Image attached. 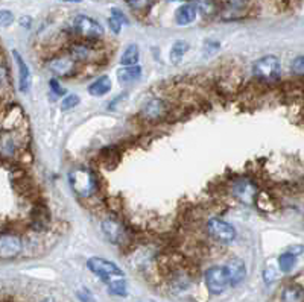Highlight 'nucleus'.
<instances>
[{
  "instance_id": "1",
  "label": "nucleus",
  "mask_w": 304,
  "mask_h": 302,
  "mask_svg": "<svg viewBox=\"0 0 304 302\" xmlns=\"http://www.w3.org/2000/svg\"><path fill=\"white\" fill-rule=\"evenodd\" d=\"M69 183L72 190L79 198H90L96 193L98 179L96 175L89 169H75L69 173Z\"/></svg>"
},
{
  "instance_id": "2",
  "label": "nucleus",
  "mask_w": 304,
  "mask_h": 302,
  "mask_svg": "<svg viewBox=\"0 0 304 302\" xmlns=\"http://www.w3.org/2000/svg\"><path fill=\"white\" fill-rule=\"evenodd\" d=\"M87 267L95 275H98L101 280H103L106 284L113 283L114 280L125 278L123 270H120L117 264H114L113 261H108L105 258H101V257H92V258H89Z\"/></svg>"
},
{
  "instance_id": "3",
  "label": "nucleus",
  "mask_w": 304,
  "mask_h": 302,
  "mask_svg": "<svg viewBox=\"0 0 304 302\" xmlns=\"http://www.w3.org/2000/svg\"><path fill=\"white\" fill-rule=\"evenodd\" d=\"M204 280L211 295H220L231 286V278L225 266H213L207 269Z\"/></svg>"
},
{
  "instance_id": "4",
  "label": "nucleus",
  "mask_w": 304,
  "mask_h": 302,
  "mask_svg": "<svg viewBox=\"0 0 304 302\" xmlns=\"http://www.w3.org/2000/svg\"><path fill=\"white\" fill-rule=\"evenodd\" d=\"M280 70H282V64L280 59L274 55H266L262 56L260 59H257L253 66V73L256 78H259L260 81L269 82V81H275L280 76Z\"/></svg>"
},
{
  "instance_id": "5",
  "label": "nucleus",
  "mask_w": 304,
  "mask_h": 302,
  "mask_svg": "<svg viewBox=\"0 0 304 302\" xmlns=\"http://www.w3.org/2000/svg\"><path fill=\"white\" fill-rule=\"evenodd\" d=\"M207 229L216 241H220L224 245H228L236 238L234 226L222 219H210L207 223Z\"/></svg>"
},
{
  "instance_id": "6",
  "label": "nucleus",
  "mask_w": 304,
  "mask_h": 302,
  "mask_svg": "<svg viewBox=\"0 0 304 302\" xmlns=\"http://www.w3.org/2000/svg\"><path fill=\"white\" fill-rule=\"evenodd\" d=\"M73 27L84 38L95 40V38H101L103 35V27L101 26V23H98L95 18L89 15H78L73 21Z\"/></svg>"
},
{
  "instance_id": "7",
  "label": "nucleus",
  "mask_w": 304,
  "mask_h": 302,
  "mask_svg": "<svg viewBox=\"0 0 304 302\" xmlns=\"http://www.w3.org/2000/svg\"><path fill=\"white\" fill-rule=\"evenodd\" d=\"M233 195L237 201H240L242 203L253 205L257 199L259 190H257L256 183H253L251 179L242 178V179H239L233 184Z\"/></svg>"
},
{
  "instance_id": "8",
  "label": "nucleus",
  "mask_w": 304,
  "mask_h": 302,
  "mask_svg": "<svg viewBox=\"0 0 304 302\" xmlns=\"http://www.w3.org/2000/svg\"><path fill=\"white\" fill-rule=\"evenodd\" d=\"M21 240L18 235L15 234H9V232H3L2 234V241H0V254L2 258H14L15 255H18L21 252Z\"/></svg>"
},
{
  "instance_id": "9",
  "label": "nucleus",
  "mask_w": 304,
  "mask_h": 302,
  "mask_svg": "<svg viewBox=\"0 0 304 302\" xmlns=\"http://www.w3.org/2000/svg\"><path fill=\"white\" fill-rule=\"evenodd\" d=\"M102 231H103L105 237L114 245H119L123 240V235H125L123 226L116 219H105L102 222Z\"/></svg>"
},
{
  "instance_id": "10",
  "label": "nucleus",
  "mask_w": 304,
  "mask_h": 302,
  "mask_svg": "<svg viewBox=\"0 0 304 302\" xmlns=\"http://www.w3.org/2000/svg\"><path fill=\"white\" fill-rule=\"evenodd\" d=\"M225 267H227V270L230 274L231 286H237V284H240L245 280V277H246V267H245V263L240 258H231L227 263Z\"/></svg>"
},
{
  "instance_id": "11",
  "label": "nucleus",
  "mask_w": 304,
  "mask_h": 302,
  "mask_svg": "<svg viewBox=\"0 0 304 302\" xmlns=\"http://www.w3.org/2000/svg\"><path fill=\"white\" fill-rule=\"evenodd\" d=\"M166 112V105L161 99H151L146 102V105L142 109V115L146 120H158L164 115Z\"/></svg>"
},
{
  "instance_id": "12",
  "label": "nucleus",
  "mask_w": 304,
  "mask_h": 302,
  "mask_svg": "<svg viewBox=\"0 0 304 302\" xmlns=\"http://www.w3.org/2000/svg\"><path fill=\"white\" fill-rule=\"evenodd\" d=\"M12 56L15 58L17 61V66H18V78H20V90L23 93L29 92V87H31V72H29V67L27 64L23 61V58L20 56V53L17 50H12Z\"/></svg>"
},
{
  "instance_id": "13",
  "label": "nucleus",
  "mask_w": 304,
  "mask_h": 302,
  "mask_svg": "<svg viewBox=\"0 0 304 302\" xmlns=\"http://www.w3.org/2000/svg\"><path fill=\"white\" fill-rule=\"evenodd\" d=\"M197 14H198V9L195 6V3H187V5H183L177 9V14H175V20L178 24H190L195 18H197Z\"/></svg>"
},
{
  "instance_id": "14",
  "label": "nucleus",
  "mask_w": 304,
  "mask_h": 302,
  "mask_svg": "<svg viewBox=\"0 0 304 302\" xmlns=\"http://www.w3.org/2000/svg\"><path fill=\"white\" fill-rule=\"evenodd\" d=\"M73 64H75V58H57L49 64V67L57 75L69 76L73 70Z\"/></svg>"
},
{
  "instance_id": "15",
  "label": "nucleus",
  "mask_w": 304,
  "mask_h": 302,
  "mask_svg": "<svg viewBox=\"0 0 304 302\" xmlns=\"http://www.w3.org/2000/svg\"><path fill=\"white\" fill-rule=\"evenodd\" d=\"M109 90H111V81L108 76H101L89 85V93L96 98L105 96Z\"/></svg>"
},
{
  "instance_id": "16",
  "label": "nucleus",
  "mask_w": 304,
  "mask_h": 302,
  "mask_svg": "<svg viewBox=\"0 0 304 302\" xmlns=\"http://www.w3.org/2000/svg\"><path fill=\"white\" fill-rule=\"evenodd\" d=\"M142 75V69L139 66H131V67H123L117 72V78H119V82L122 84H129V82H134L140 78Z\"/></svg>"
},
{
  "instance_id": "17",
  "label": "nucleus",
  "mask_w": 304,
  "mask_h": 302,
  "mask_svg": "<svg viewBox=\"0 0 304 302\" xmlns=\"http://www.w3.org/2000/svg\"><path fill=\"white\" fill-rule=\"evenodd\" d=\"M187 50H189V43H187V41H184V40L175 41L174 46H172V49H171V53H169L171 61H172L174 64H180V63L183 61L184 55L187 53Z\"/></svg>"
},
{
  "instance_id": "18",
  "label": "nucleus",
  "mask_w": 304,
  "mask_h": 302,
  "mask_svg": "<svg viewBox=\"0 0 304 302\" xmlns=\"http://www.w3.org/2000/svg\"><path fill=\"white\" fill-rule=\"evenodd\" d=\"M139 63V47L137 44H129L120 56V64L125 67L137 66Z\"/></svg>"
},
{
  "instance_id": "19",
  "label": "nucleus",
  "mask_w": 304,
  "mask_h": 302,
  "mask_svg": "<svg viewBox=\"0 0 304 302\" xmlns=\"http://www.w3.org/2000/svg\"><path fill=\"white\" fill-rule=\"evenodd\" d=\"M283 302H304V290L300 286H288L283 290Z\"/></svg>"
},
{
  "instance_id": "20",
  "label": "nucleus",
  "mask_w": 304,
  "mask_h": 302,
  "mask_svg": "<svg viewBox=\"0 0 304 302\" xmlns=\"http://www.w3.org/2000/svg\"><path fill=\"white\" fill-rule=\"evenodd\" d=\"M123 23H126L125 15H123L120 11L113 9V11H111V17H109V20H108V24H109L111 31H113L114 34H119V32H120V29H122V24H123Z\"/></svg>"
},
{
  "instance_id": "21",
  "label": "nucleus",
  "mask_w": 304,
  "mask_h": 302,
  "mask_svg": "<svg viewBox=\"0 0 304 302\" xmlns=\"http://www.w3.org/2000/svg\"><path fill=\"white\" fill-rule=\"evenodd\" d=\"M297 263V255L291 254V252H285L279 257V266L283 272H289L292 270V267Z\"/></svg>"
},
{
  "instance_id": "22",
  "label": "nucleus",
  "mask_w": 304,
  "mask_h": 302,
  "mask_svg": "<svg viewBox=\"0 0 304 302\" xmlns=\"http://www.w3.org/2000/svg\"><path fill=\"white\" fill-rule=\"evenodd\" d=\"M108 290L116 295V296H125L126 295V281L125 278H119V280H114L113 283L108 284Z\"/></svg>"
},
{
  "instance_id": "23",
  "label": "nucleus",
  "mask_w": 304,
  "mask_h": 302,
  "mask_svg": "<svg viewBox=\"0 0 304 302\" xmlns=\"http://www.w3.org/2000/svg\"><path fill=\"white\" fill-rule=\"evenodd\" d=\"M195 6L197 9L204 14V15H210L214 12L216 6H214V2L213 0H195Z\"/></svg>"
},
{
  "instance_id": "24",
  "label": "nucleus",
  "mask_w": 304,
  "mask_h": 302,
  "mask_svg": "<svg viewBox=\"0 0 304 302\" xmlns=\"http://www.w3.org/2000/svg\"><path fill=\"white\" fill-rule=\"evenodd\" d=\"M78 103H79V96L78 95H69L61 102V109L63 111H69V109L75 108Z\"/></svg>"
},
{
  "instance_id": "25",
  "label": "nucleus",
  "mask_w": 304,
  "mask_h": 302,
  "mask_svg": "<svg viewBox=\"0 0 304 302\" xmlns=\"http://www.w3.org/2000/svg\"><path fill=\"white\" fill-rule=\"evenodd\" d=\"M128 5L135 9V11H143V9H148L149 5L152 3V0H126Z\"/></svg>"
},
{
  "instance_id": "26",
  "label": "nucleus",
  "mask_w": 304,
  "mask_h": 302,
  "mask_svg": "<svg viewBox=\"0 0 304 302\" xmlns=\"http://www.w3.org/2000/svg\"><path fill=\"white\" fill-rule=\"evenodd\" d=\"M292 70H294V73H297V75H304V55L297 56V58L292 61Z\"/></svg>"
},
{
  "instance_id": "27",
  "label": "nucleus",
  "mask_w": 304,
  "mask_h": 302,
  "mask_svg": "<svg viewBox=\"0 0 304 302\" xmlns=\"http://www.w3.org/2000/svg\"><path fill=\"white\" fill-rule=\"evenodd\" d=\"M0 20H2V26H3V27H6V26H9V24L14 21V15H12V12H11V11H8V9H2V12H0Z\"/></svg>"
},
{
  "instance_id": "28",
  "label": "nucleus",
  "mask_w": 304,
  "mask_h": 302,
  "mask_svg": "<svg viewBox=\"0 0 304 302\" xmlns=\"http://www.w3.org/2000/svg\"><path fill=\"white\" fill-rule=\"evenodd\" d=\"M50 90L55 96H64L66 95V90L60 85V82L57 79H52L50 81Z\"/></svg>"
},
{
  "instance_id": "29",
  "label": "nucleus",
  "mask_w": 304,
  "mask_h": 302,
  "mask_svg": "<svg viewBox=\"0 0 304 302\" xmlns=\"http://www.w3.org/2000/svg\"><path fill=\"white\" fill-rule=\"evenodd\" d=\"M303 251H304L303 246H292V248H289V249H288V252H291V254H294V255H300Z\"/></svg>"
},
{
  "instance_id": "30",
  "label": "nucleus",
  "mask_w": 304,
  "mask_h": 302,
  "mask_svg": "<svg viewBox=\"0 0 304 302\" xmlns=\"http://www.w3.org/2000/svg\"><path fill=\"white\" fill-rule=\"evenodd\" d=\"M246 2H248V0H230V3H231L234 8H240V6H243Z\"/></svg>"
},
{
  "instance_id": "31",
  "label": "nucleus",
  "mask_w": 304,
  "mask_h": 302,
  "mask_svg": "<svg viewBox=\"0 0 304 302\" xmlns=\"http://www.w3.org/2000/svg\"><path fill=\"white\" fill-rule=\"evenodd\" d=\"M265 281H266V283H271V281H272V270H271V269H266V270H265Z\"/></svg>"
},
{
  "instance_id": "32",
  "label": "nucleus",
  "mask_w": 304,
  "mask_h": 302,
  "mask_svg": "<svg viewBox=\"0 0 304 302\" xmlns=\"http://www.w3.org/2000/svg\"><path fill=\"white\" fill-rule=\"evenodd\" d=\"M61 2H67V3H78L81 0H61Z\"/></svg>"
}]
</instances>
